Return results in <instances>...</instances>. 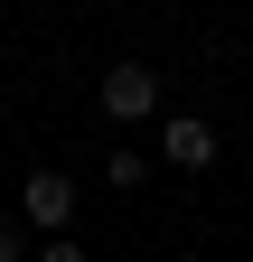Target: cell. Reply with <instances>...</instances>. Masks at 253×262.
<instances>
[{
  "label": "cell",
  "instance_id": "3957f363",
  "mask_svg": "<svg viewBox=\"0 0 253 262\" xmlns=\"http://www.w3.org/2000/svg\"><path fill=\"white\" fill-rule=\"evenodd\" d=\"M160 159H169V169H216V131H206L197 113H178V122L160 131Z\"/></svg>",
  "mask_w": 253,
  "mask_h": 262
},
{
  "label": "cell",
  "instance_id": "277c9868",
  "mask_svg": "<svg viewBox=\"0 0 253 262\" xmlns=\"http://www.w3.org/2000/svg\"><path fill=\"white\" fill-rule=\"evenodd\" d=\"M141 169H150L141 150H113V159H103V178H113V187H141Z\"/></svg>",
  "mask_w": 253,
  "mask_h": 262
},
{
  "label": "cell",
  "instance_id": "6da1fadb",
  "mask_svg": "<svg viewBox=\"0 0 253 262\" xmlns=\"http://www.w3.org/2000/svg\"><path fill=\"white\" fill-rule=\"evenodd\" d=\"M19 215H28V225H47V244H66V225H75V178H66V169H28Z\"/></svg>",
  "mask_w": 253,
  "mask_h": 262
},
{
  "label": "cell",
  "instance_id": "5b68a950",
  "mask_svg": "<svg viewBox=\"0 0 253 262\" xmlns=\"http://www.w3.org/2000/svg\"><path fill=\"white\" fill-rule=\"evenodd\" d=\"M0 262H28V234H19V225H0Z\"/></svg>",
  "mask_w": 253,
  "mask_h": 262
},
{
  "label": "cell",
  "instance_id": "8992f818",
  "mask_svg": "<svg viewBox=\"0 0 253 262\" xmlns=\"http://www.w3.org/2000/svg\"><path fill=\"white\" fill-rule=\"evenodd\" d=\"M38 262H85V244H38Z\"/></svg>",
  "mask_w": 253,
  "mask_h": 262
},
{
  "label": "cell",
  "instance_id": "7a4b0ae2",
  "mask_svg": "<svg viewBox=\"0 0 253 262\" xmlns=\"http://www.w3.org/2000/svg\"><path fill=\"white\" fill-rule=\"evenodd\" d=\"M103 113L113 122H150L160 113V75H150V66H113L103 75Z\"/></svg>",
  "mask_w": 253,
  "mask_h": 262
}]
</instances>
